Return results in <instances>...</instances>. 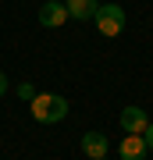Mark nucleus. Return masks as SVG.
Masks as SVG:
<instances>
[{"mask_svg":"<svg viewBox=\"0 0 153 160\" xmlns=\"http://www.w3.org/2000/svg\"><path fill=\"white\" fill-rule=\"evenodd\" d=\"M61 4H64V0H61Z\"/></svg>","mask_w":153,"mask_h":160,"instance_id":"obj_13","label":"nucleus"},{"mask_svg":"<svg viewBox=\"0 0 153 160\" xmlns=\"http://www.w3.org/2000/svg\"><path fill=\"white\" fill-rule=\"evenodd\" d=\"M142 139H146V146L153 149V121H150V128H146V132H142Z\"/></svg>","mask_w":153,"mask_h":160,"instance_id":"obj_10","label":"nucleus"},{"mask_svg":"<svg viewBox=\"0 0 153 160\" xmlns=\"http://www.w3.org/2000/svg\"><path fill=\"white\" fill-rule=\"evenodd\" d=\"M68 118V100L64 96H54V114H50V121H64Z\"/></svg>","mask_w":153,"mask_h":160,"instance_id":"obj_8","label":"nucleus"},{"mask_svg":"<svg viewBox=\"0 0 153 160\" xmlns=\"http://www.w3.org/2000/svg\"><path fill=\"white\" fill-rule=\"evenodd\" d=\"M68 18H71L68 4H61V0H46V4L39 7V25H46V29H61Z\"/></svg>","mask_w":153,"mask_h":160,"instance_id":"obj_2","label":"nucleus"},{"mask_svg":"<svg viewBox=\"0 0 153 160\" xmlns=\"http://www.w3.org/2000/svg\"><path fill=\"white\" fill-rule=\"evenodd\" d=\"M96 29L103 36H121L125 32V11H121L118 4H100V11H96Z\"/></svg>","mask_w":153,"mask_h":160,"instance_id":"obj_1","label":"nucleus"},{"mask_svg":"<svg viewBox=\"0 0 153 160\" xmlns=\"http://www.w3.org/2000/svg\"><path fill=\"white\" fill-rule=\"evenodd\" d=\"M146 153H150V146H146L142 135H128V139H121V146H118V157L121 160H142Z\"/></svg>","mask_w":153,"mask_h":160,"instance_id":"obj_6","label":"nucleus"},{"mask_svg":"<svg viewBox=\"0 0 153 160\" xmlns=\"http://www.w3.org/2000/svg\"><path fill=\"white\" fill-rule=\"evenodd\" d=\"M121 128L128 132V135H142V132L150 128V118L142 107H125L121 110Z\"/></svg>","mask_w":153,"mask_h":160,"instance_id":"obj_3","label":"nucleus"},{"mask_svg":"<svg viewBox=\"0 0 153 160\" xmlns=\"http://www.w3.org/2000/svg\"><path fill=\"white\" fill-rule=\"evenodd\" d=\"M107 149H110V142H107L103 132H85V135H82V153L89 157V160H103Z\"/></svg>","mask_w":153,"mask_h":160,"instance_id":"obj_4","label":"nucleus"},{"mask_svg":"<svg viewBox=\"0 0 153 160\" xmlns=\"http://www.w3.org/2000/svg\"><path fill=\"white\" fill-rule=\"evenodd\" d=\"M103 160H107V157H103Z\"/></svg>","mask_w":153,"mask_h":160,"instance_id":"obj_12","label":"nucleus"},{"mask_svg":"<svg viewBox=\"0 0 153 160\" xmlns=\"http://www.w3.org/2000/svg\"><path fill=\"white\" fill-rule=\"evenodd\" d=\"M4 92H7V75L0 71V96H4Z\"/></svg>","mask_w":153,"mask_h":160,"instance_id":"obj_11","label":"nucleus"},{"mask_svg":"<svg viewBox=\"0 0 153 160\" xmlns=\"http://www.w3.org/2000/svg\"><path fill=\"white\" fill-rule=\"evenodd\" d=\"M18 96H22V100H32L36 96V86H32V82H22V86H18Z\"/></svg>","mask_w":153,"mask_h":160,"instance_id":"obj_9","label":"nucleus"},{"mask_svg":"<svg viewBox=\"0 0 153 160\" xmlns=\"http://www.w3.org/2000/svg\"><path fill=\"white\" fill-rule=\"evenodd\" d=\"M54 96H57V92H36V96L28 100V110H32V118H36V121L50 125V114H54Z\"/></svg>","mask_w":153,"mask_h":160,"instance_id":"obj_5","label":"nucleus"},{"mask_svg":"<svg viewBox=\"0 0 153 160\" xmlns=\"http://www.w3.org/2000/svg\"><path fill=\"white\" fill-rule=\"evenodd\" d=\"M64 4H68V14L79 18V22L96 18V11H100V0H64Z\"/></svg>","mask_w":153,"mask_h":160,"instance_id":"obj_7","label":"nucleus"}]
</instances>
